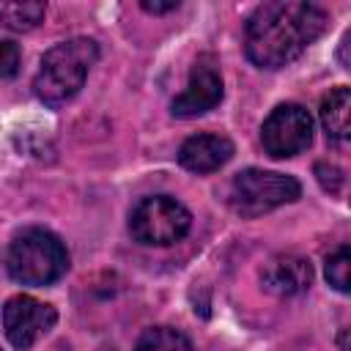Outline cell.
I'll return each mask as SVG.
<instances>
[{"label":"cell","instance_id":"4fadbf2b","mask_svg":"<svg viewBox=\"0 0 351 351\" xmlns=\"http://www.w3.org/2000/svg\"><path fill=\"white\" fill-rule=\"evenodd\" d=\"M134 351H195L192 340L173 326H151L140 335Z\"/></svg>","mask_w":351,"mask_h":351},{"label":"cell","instance_id":"2e32d148","mask_svg":"<svg viewBox=\"0 0 351 351\" xmlns=\"http://www.w3.org/2000/svg\"><path fill=\"white\" fill-rule=\"evenodd\" d=\"M315 176H318V184H321L326 192H332V195L340 192V186H343V170H340L337 165L318 162V165H315Z\"/></svg>","mask_w":351,"mask_h":351},{"label":"cell","instance_id":"ac0fdd59","mask_svg":"<svg viewBox=\"0 0 351 351\" xmlns=\"http://www.w3.org/2000/svg\"><path fill=\"white\" fill-rule=\"evenodd\" d=\"M348 33L343 36V41H340V63H343V69H348V58H346V52H348Z\"/></svg>","mask_w":351,"mask_h":351},{"label":"cell","instance_id":"6da1fadb","mask_svg":"<svg viewBox=\"0 0 351 351\" xmlns=\"http://www.w3.org/2000/svg\"><path fill=\"white\" fill-rule=\"evenodd\" d=\"M329 16L315 3L269 0L261 3L244 27L247 58L261 69H282L296 60L326 27Z\"/></svg>","mask_w":351,"mask_h":351},{"label":"cell","instance_id":"5bb4252c","mask_svg":"<svg viewBox=\"0 0 351 351\" xmlns=\"http://www.w3.org/2000/svg\"><path fill=\"white\" fill-rule=\"evenodd\" d=\"M348 269H351V255L348 247L340 244L332 255H326V280L332 288H337L340 293H348Z\"/></svg>","mask_w":351,"mask_h":351},{"label":"cell","instance_id":"9c48e42d","mask_svg":"<svg viewBox=\"0 0 351 351\" xmlns=\"http://www.w3.org/2000/svg\"><path fill=\"white\" fill-rule=\"evenodd\" d=\"M261 282H263V291L280 296V299H288V296H299L310 288L313 282V266L307 258L302 255H274L263 271H261Z\"/></svg>","mask_w":351,"mask_h":351},{"label":"cell","instance_id":"3957f363","mask_svg":"<svg viewBox=\"0 0 351 351\" xmlns=\"http://www.w3.org/2000/svg\"><path fill=\"white\" fill-rule=\"evenodd\" d=\"M8 274L22 285H49L69 269L63 241L44 228H25L8 247Z\"/></svg>","mask_w":351,"mask_h":351},{"label":"cell","instance_id":"7a4b0ae2","mask_svg":"<svg viewBox=\"0 0 351 351\" xmlns=\"http://www.w3.org/2000/svg\"><path fill=\"white\" fill-rule=\"evenodd\" d=\"M96 60H99V44L93 38L77 36V38L55 44L52 49L44 52L41 69L33 80L36 96L47 107H60L71 101L85 85L88 71Z\"/></svg>","mask_w":351,"mask_h":351},{"label":"cell","instance_id":"e0dca14e","mask_svg":"<svg viewBox=\"0 0 351 351\" xmlns=\"http://www.w3.org/2000/svg\"><path fill=\"white\" fill-rule=\"evenodd\" d=\"M181 3L178 0H167V3H156V0H143L140 8L148 11V14H167V11H176Z\"/></svg>","mask_w":351,"mask_h":351},{"label":"cell","instance_id":"277c9868","mask_svg":"<svg viewBox=\"0 0 351 351\" xmlns=\"http://www.w3.org/2000/svg\"><path fill=\"white\" fill-rule=\"evenodd\" d=\"M302 195V184L293 176L247 167L236 173L230 184V206L244 217L266 214L282 203H293Z\"/></svg>","mask_w":351,"mask_h":351},{"label":"cell","instance_id":"8992f818","mask_svg":"<svg viewBox=\"0 0 351 351\" xmlns=\"http://www.w3.org/2000/svg\"><path fill=\"white\" fill-rule=\"evenodd\" d=\"M261 143L269 156L285 159L302 154L313 143V118L302 104H280L261 126Z\"/></svg>","mask_w":351,"mask_h":351},{"label":"cell","instance_id":"30bf717a","mask_svg":"<svg viewBox=\"0 0 351 351\" xmlns=\"http://www.w3.org/2000/svg\"><path fill=\"white\" fill-rule=\"evenodd\" d=\"M230 156H233V143L225 134H214V132H203V134L184 140V145L178 151L181 167H186L192 173L219 170Z\"/></svg>","mask_w":351,"mask_h":351},{"label":"cell","instance_id":"7c38bea8","mask_svg":"<svg viewBox=\"0 0 351 351\" xmlns=\"http://www.w3.org/2000/svg\"><path fill=\"white\" fill-rule=\"evenodd\" d=\"M47 5L38 0H16V3H0V22L8 30H33L36 25L44 22Z\"/></svg>","mask_w":351,"mask_h":351},{"label":"cell","instance_id":"ba28073f","mask_svg":"<svg viewBox=\"0 0 351 351\" xmlns=\"http://www.w3.org/2000/svg\"><path fill=\"white\" fill-rule=\"evenodd\" d=\"M222 74L211 55H200L189 71L186 88L173 99L170 112L176 118H197L222 101Z\"/></svg>","mask_w":351,"mask_h":351},{"label":"cell","instance_id":"52a82bcc","mask_svg":"<svg viewBox=\"0 0 351 351\" xmlns=\"http://www.w3.org/2000/svg\"><path fill=\"white\" fill-rule=\"evenodd\" d=\"M58 321L52 304L38 302L33 296H11L3 307V329L14 348L27 351L41 335H47Z\"/></svg>","mask_w":351,"mask_h":351},{"label":"cell","instance_id":"9a60e30c","mask_svg":"<svg viewBox=\"0 0 351 351\" xmlns=\"http://www.w3.org/2000/svg\"><path fill=\"white\" fill-rule=\"evenodd\" d=\"M19 44L16 41H0V77H14L19 69Z\"/></svg>","mask_w":351,"mask_h":351},{"label":"cell","instance_id":"5b68a950","mask_svg":"<svg viewBox=\"0 0 351 351\" xmlns=\"http://www.w3.org/2000/svg\"><path fill=\"white\" fill-rule=\"evenodd\" d=\"M192 228V214L184 203L170 195H154L134 206L129 217V230L140 244L167 247L186 236Z\"/></svg>","mask_w":351,"mask_h":351},{"label":"cell","instance_id":"8fae6325","mask_svg":"<svg viewBox=\"0 0 351 351\" xmlns=\"http://www.w3.org/2000/svg\"><path fill=\"white\" fill-rule=\"evenodd\" d=\"M348 110H351V93L346 85L332 88L324 101H321V123L326 129V134L337 143L348 140L351 134V121H348Z\"/></svg>","mask_w":351,"mask_h":351}]
</instances>
